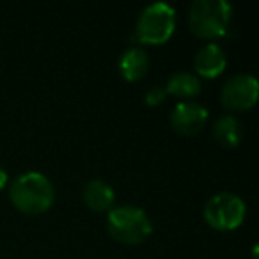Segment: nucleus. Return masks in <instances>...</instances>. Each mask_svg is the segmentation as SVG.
Wrapping results in <instances>:
<instances>
[{"label":"nucleus","mask_w":259,"mask_h":259,"mask_svg":"<svg viewBox=\"0 0 259 259\" xmlns=\"http://www.w3.org/2000/svg\"><path fill=\"white\" fill-rule=\"evenodd\" d=\"M9 199L22 213L39 215L54 204L55 188L45 174L29 170L15 178L9 185Z\"/></svg>","instance_id":"1"},{"label":"nucleus","mask_w":259,"mask_h":259,"mask_svg":"<svg viewBox=\"0 0 259 259\" xmlns=\"http://www.w3.org/2000/svg\"><path fill=\"white\" fill-rule=\"evenodd\" d=\"M108 233L117 241L126 245L142 243L151 234L153 224L148 213L139 206H115L107 215Z\"/></svg>","instance_id":"2"},{"label":"nucleus","mask_w":259,"mask_h":259,"mask_svg":"<svg viewBox=\"0 0 259 259\" xmlns=\"http://www.w3.org/2000/svg\"><path fill=\"white\" fill-rule=\"evenodd\" d=\"M233 8L226 0H195L188 9V25L192 32L204 39L226 34Z\"/></svg>","instance_id":"3"},{"label":"nucleus","mask_w":259,"mask_h":259,"mask_svg":"<svg viewBox=\"0 0 259 259\" xmlns=\"http://www.w3.org/2000/svg\"><path fill=\"white\" fill-rule=\"evenodd\" d=\"M176 27V9L167 2H153L141 11L135 25V37L141 43L162 45L172 36Z\"/></svg>","instance_id":"4"},{"label":"nucleus","mask_w":259,"mask_h":259,"mask_svg":"<svg viewBox=\"0 0 259 259\" xmlns=\"http://www.w3.org/2000/svg\"><path fill=\"white\" fill-rule=\"evenodd\" d=\"M245 202L231 192H220L209 197L204 206V219L219 231H233L245 219Z\"/></svg>","instance_id":"5"},{"label":"nucleus","mask_w":259,"mask_h":259,"mask_svg":"<svg viewBox=\"0 0 259 259\" xmlns=\"http://www.w3.org/2000/svg\"><path fill=\"white\" fill-rule=\"evenodd\" d=\"M259 85L255 76L248 73L234 75L222 85L220 91V100L222 105L229 110H247L254 107L257 101Z\"/></svg>","instance_id":"6"},{"label":"nucleus","mask_w":259,"mask_h":259,"mask_svg":"<svg viewBox=\"0 0 259 259\" xmlns=\"http://www.w3.org/2000/svg\"><path fill=\"white\" fill-rule=\"evenodd\" d=\"M208 121V110L199 101H180L170 112V124L176 132L185 135H194L204 128Z\"/></svg>","instance_id":"7"},{"label":"nucleus","mask_w":259,"mask_h":259,"mask_svg":"<svg viewBox=\"0 0 259 259\" xmlns=\"http://www.w3.org/2000/svg\"><path fill=\"white\" fill-rule=\"evenodd\" d=\"M227 66L226 52L219 47L217 43H208L195 54L194 59V68L199 75L206 76V78H213V76L220 75Z\"/></svg>","instance_id":"8"},{"label":"nucleus","mask_w":259,"mask_h":259,"mask_svg":"<svg viewBox=\"0 0 259 259\" xmlns=\"http://www.w3.org/2000/svg\"><path fill=\"white\" fill-rule=\"evenodd\" d=\"M83 202L89 206L93 211H110L112 204L115 201L114 188L103 180H91L85 183L82 192Z\"/></svg>","instance_id":"9"},{"label":"nucleus","mask_w":259,"mask_h":259,"mask_svg":"<svg viewBox=\"0 0 259 259\" xmlns=\"http://www.w3.org/2000/svg\"><path fill=\"white\" fill-rule=\"evenodd\" d=\"M149 69V57L146 54L144 48L141 47H132L121 55L119 59V71H121L122 78L135 82L146 76Z\"/></svg>","instance_id":"10"},{"label":"nucleus","mask_w":259,"mask_h":259,"mask_svg":"<svg viewBox=\"0 0 259 259\" xmlns=\"http://www.w3.org/2000/svg\"><path fill=\"white\" fill-rule=\"evenodd\" d=\"M213 135L215 139L226 148H234L241 142L243 139V128H241L240 121L234 115L227 114L219 117V121L213 126Z\"/></svg>","instance_id":"11"},{"label":"nucleus","mask_w":259,"mask_h":259,"mask_svg":"<svg viewBox=\"0 0 259 259\" xmlns=\"http://www.w3.org/2000/svg\"><path fill=\"white\" fill-rule=\"evenodd\" d=\"M165 91L178 98H194L201 93V80L187 71L174 73L167 80Z\"/></svg>","instance_id":"12"},{"label":"nucleus","mask_w":259,"mask_h":259,"mask_svg":"<svg viewBox=\"0 0 259 259\" xmlns=\"http://www.w3.org/2000/svg\"><path fill=\"white\" fill-rule=\"evenodd\" d=\"M165 96H167L165 87L155 85V87H151V89H148L144 100H146V103H148V105H158V103H162V101L165 100Z\"/></svg>","instance_id":"13"},{"label":"nucleus","mask_w":259,"mask_h":259,"mask_svg":"<svg viewBox=\"0 0 259 259\" xmlns=\"http://www.w3.org/2000/svg\"><path fill=\"white\" fill-rule=\"evenodd\" d=\"M6 185H8V174H6V170L0 167V190H2Z\"/></svg>","instance_id":"14"}]
</instances>
